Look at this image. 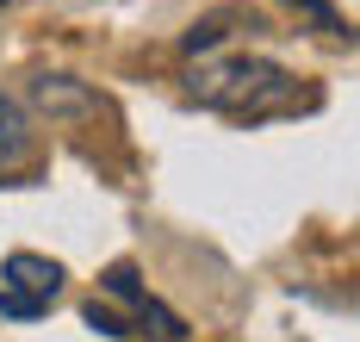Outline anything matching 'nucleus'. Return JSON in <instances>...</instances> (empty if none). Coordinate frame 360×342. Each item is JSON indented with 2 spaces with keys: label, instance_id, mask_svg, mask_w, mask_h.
I'll return each mask as SVG.
<instances>
[{
  "label": "nucleus",
  "instance_id": "nucleus-1",
  "mask_svg": "<svg viewBox=\"0 0 360 342\" xmlns=\"http://www.w3.org/2000/svg\"><path fill=\"white\" fill-rule=\"evenodd\" d=\"M193 100H205L217 113L230 118H280V113H298L311 94L298 87V81L280 69V63H267V56H212V63H199L193 69Z\"/></svg>",
  "mask_w": 360,
  "mask_h": 342
},
{
  "label": "nucleus",
  "instance_id": "nucleus-2",
  "mask_svg": "<svg viewBox=\"0 0 360 342\" xmlns=\"http://www.w3.org/2000/svg\"><path fill=\"white\" fill-rule=\"evenodd\" d=\"M56 293H63V262L32 255V249L0 262V311L6 317H44Z\"/></svg>",
  "mask_w": 360,
  "mask_h": 342
},
{
  "label": "nucleus",
  "instance_id": "nucleus-3",
  "mask_svg": "<svg viewBox=\"0 0 360 342\" xmlns=\"http://www.w3.org/2000/svg\"><path fill=\"white\" fill-rule=\"evenodd\" d=\"M100 293H106V299H124V305H131V324H124V330H143V324H155V336H168V342H180V336H186V324H180L174 311H162V305H155V299L143 293V286H137V267H131V262L106 267Z\"/></svg>",
  "mask_w": 360,
  "mask_h": 342
},
{
  "label": "nucleus",
  "instance_id": "nucleus-4",
  "mask_svg": "<svg viewBox=\"0 0 360 342\" xmlns=\"http://www.w3.org/2000/svg\"><path fill=\"white\" fill-rule=\"evenodd\" d=\"M25 156H32V118H25L19 100H6V94H0V175H6V168H19Z\"/></svg>",
  "mask_w": 360,
  "mask_h": 342
},
{
  "label": "nucleus",
  "instance_id": "nucleus-5",
  "mask_svg": "<svg viewBox=\"0 0 360 342\" xmlns=\"http://www.w3.org/2000/svg\"><path fill=\"white\" fill-rule=\"evenodd\" d=\"M292 6H298V13H311L323 32H342V19H335V6H329V0H292Z\"/></svg>",
  "mask_w": 360,
  "mask_h": 342
},
{
  "label": "nucleus",
  "instance_id": "nucleus-6",
  "mask_svg": "<svg viewBox=\"0 0 360 342\" xmlns=\"http://www.w3.org/2000/svg\"><path fill=\"white\" fill-rule=\"evenodd\" d=\"M0 13H6V0H0Z\"/></svg>",
  "mask_w": 360,
  "mask_h": 342
}]
</instances>
